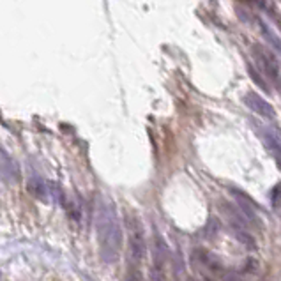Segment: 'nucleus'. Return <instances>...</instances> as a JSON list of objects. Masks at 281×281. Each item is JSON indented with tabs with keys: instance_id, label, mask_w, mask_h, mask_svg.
<instances>
[{
	"instance_id": "0eeeda50",
	"label": "nucleus",
	"mask_w": 281,
	"mask_h": 281,
	"mask_svg": "<svg viewBox=\"0 0 281 281\" xmlns=\"http://www.w3.org/2000/svg\"><path fill=\"white\" fill-rule=\"evenodd\" d=\"M219 209H221V214H223L225 219H227L228 225H230L233 230H247L249 219L241 212V209L233 207V205L228 204V202H219Z\"/></svg>"
},
{
	"instance_id": "2eb2a0df",
	"label": "nucleus",
	"mask_w": 281,
	"mask_h": 281,
	"mask_svg": "<svg viewBox=\"0 0 281 281\" xmlns=\"http://www.w3.org/2000/svg\"><path fill=\"white\" fill-rule=\"evenodd\" d=\"M271 205L274 209L281 207V182L271 189Z\"/></svg>"
},
{
	"instance_id": "dca6fc26",
	"label": "nucleus",
	"mask_w": 281,
	"mask_h": 281,
	"mask_svg": "<svg viewBox=\"0 0 281 281\" xmlns=\"http://www.w3.org/2000/svg\"><path fill=\"white\" fill-rule=\"evenodd\" d=\"M150 281H166L165 269H159L156 265L150 267Z\"/></svg>"
},
{
	"instance_id": "ddd939ff",
	"label": "nucleus",
	"mask_w": 281,
	"mask_h": 281,
	"mask_svg": "<svg viewBox=\"0 0 281 281\" xmlns=\"http://www.w3.org/2000/svg\"><path fill=\"white\" fill-rule=\"evenodd\" d=\"M247 73H249V76H251V80H253V82H255V83H257L258 87L262 88L263 92H267V94L271 92V88H269V85H267V83H265V80H263V76H262V74H260V73H258V71H257V68H253L251 64L247 66Z\"/></svg>"
},
{
	"instance_id": "9d476101",
	"label": "nucleus",
	"mask_w": 281,
	"mask_h": 281,
	"mask_svg": "<svg viewBox=\"0 0 281 281\" xmlns=\"http://www.w3.org/2000/svg\"><path fill=\"white\" fill-rule=\"evenodd\" d=\"M27 188H29V191H30L32 196H35L37 200H43V202H48L50 189H48V184H46L41 177H32V179L29 180Z\"/></svg>"
},
{
	"instance_id": "f8f14e48",
	"label": "nucleus",
	"mask_w": 281,
	"mask_h": 281,
	"mask_svg": "<svg viewBox=\"0 0 281 281\" xmlns=\"http://www.w3.org/2000/svg\"><path fill=\"white\" fill-rule=\"evenodd\" d=\"M166 260H168V246L165 244V241L156 235V243H154V260H152V265L159 267V269H165Z\"/></svg>"
},
{
	"instance_id": "39448f33",
	"label": "nucleus",
	"mask_w": 281,
	"mask_h": 281,
	"mask_svg": "<svg viewBox=\"0 0 281 281\" xmlns=\"http://www.w3.org/2000/svg\"><path fill=\"white\" fill-rule=\"evenodd\" d=\"M230 193L233 194V198H235V202H237V207L241 209V212L246 216L249 221H253V223L260 225V218H258V212H260V207H258L255 202H253L249 196H247L246 193H243V191H239V189L235 188H230Z\"/></svg>"
},
{
	"instance_id": "9b49d317",
	"label": "nucleus",
	"mask_w": 281,
	"mask_h": 281,
	"mask_svg": "<svg viewBox=\"0 0 281 281\" xmlns=\"http://www.w3.org/2000/svg\"><path fill=\"white\" fill-rule=\"evenodd\" d=\"M257 21H258V27H260V32H262L263 39L267 41V44H269L271 48H274V52L281 53V39H280V35H278L276 32H274V30H272L271 27L265 23V21H263V19L258 18Z\"/></svg>"
},
{
	"instance_id": "4468645a",
	"label": "nucleus",
	"mask_w": 281,
	"mask_h": 281,
	"mask_svg": "<svg viewBox=\"0 0 281 281\" xmlns=\"http://www.w3.org/2000/svg\"><path fill=\"white\" fill-rule=\"evenodd\" d=\"M235 232V237H237L239 243H243L247 249H257V243H255V239L247 233V230H233Z\"/></svg>"
},
{
	"instance_id": "7ed1b4c3",
	"label": "nucleus",
	"mask_w": 281,
	"mask_h": 281,
	"mask_svg": "<svg viewBox=\"0 0 281 281\" xmlns=\"http://www.w3.org/2000/svg\"><path fill=\"white\" fill-rule=\"evenodd\" d=\"M253 57L258 62L260 69L267 74V78L281 88V66L278 62L276 55L262 44H253Z\"/></svg>"
},
{
	"instance_id": "6e6552de",
	"label": "nucleus",
	"mask_w": 281,
	"mask_h": 281,
	"mask_svg": "<svg viewBox=\"0 0 281 281\" xmlns=\"http://www.w3.org/2000/svg\"><path fill=\"white\" fill-rule=\"evenodd\" d=\"M262 138L267 150L271 152V156L276 161V165L281 168V135L278 131H274V129H271V127H265L262 131Z\"/></svg>"
},
{
	"instance_id": "20e7f679",
	"label": "nucleus",
	"mask_w": 281,
	"mask_h": 281,
	"mask_svg": "<svg viewBox=\"0 0 281 281\" xmlns=\"http://www.w3.org/2000/svg\"><path fill=\"white\" fill-rule=\"evenodd\" d=\"M0 172H2V179L5 184L16 186L21 182V170H19L18 161L7 154L5 149H2L0 152Z\"/></svg>"
},
{
	"instance_id": "f03ea898",
	"label": "nucleus",
	"mask_w": 281,
	"mask_h": 281,
	"mask_svg": "<svg viewBox=\"0 0 281 281\" xmlns=\"http://www.w3.org/2000/svg\"><path fill=\"white\" fill-rule=\"evenodd\" d=\"M127 251H129V260L133 262L131 267H136L143 260L147 253L145 237H143V230H141L140 221L136 218L127 219Z\"/></svg>"
},
{
	"instance_id": "423d86ee",
	"label": "nucleus",
	"mask_w": 281,
	"mask_h": 281,
	"mask_svg": "<svg viewBox=\"0 0 281 281\" xmlns=\"http://www.w3.org/2000/svg\"><path fill=\"white\" fill-rule=\"evenodd\" d=\"M244 103H246V106L249 108L251 112L265 117V119H269V121H272V119L276 117V112H274V108H272L271 103H267L260 94L253 92V90L244 96Z\"/></svg>"
},
{
	"instance_id": "1a4fd4ad",
	"label": "nucleus",
	"mask_w": 281,
	"mask_h": 281,
	"mask_svg": "<svg viewBox=\"0 0 281 281\" xmlns=\"http://www.w3.org/2000/svg\"><path fill=\"white\" fill-rule=\"evenodd\" d=\"M193 262L200 267H207L209 271H219L221 262L214 257L212 253L205 251V249H194L193 251Z\"/></svg>"
},
{
	"instance_id": "f257e3e1",
	"label": "nucleus",
	"mask_w": 281,
	"mask_h": 281,
	"mask_svg": "<svg viewBox=\"0 0 281 281\" xmlns=\"http://www.w3.org/2000/svg\"><path fill=\"white\" fill-rule=\"evenodd\" d=\"M96 235L101 260L105 263H115L121 258L124 235L115 205L106 196H101L96 209Z\"/></svg>"
}]
</instances>
